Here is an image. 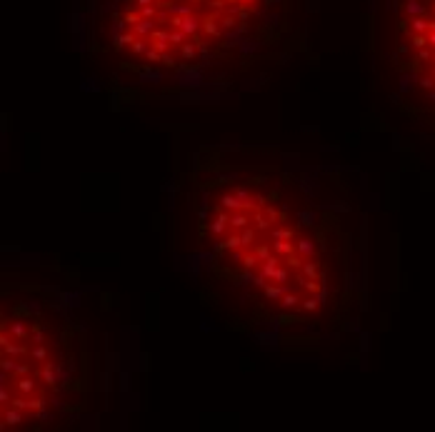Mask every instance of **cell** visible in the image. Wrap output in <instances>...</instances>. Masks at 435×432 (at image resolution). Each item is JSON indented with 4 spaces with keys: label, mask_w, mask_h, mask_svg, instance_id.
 <instances>
[{
    "label": "cell",
    "mask_w": 435,
    "mask_h": 432,
    "mask_svg": "<svg viewBox=\"0 0 435 432\" xmlns=\"http://www.w3.org/2000/svg\"><path fill=\"white\" fill-rule=\"evenodd\" d=\"M310 0H83L80 42L118 100H203L305 42Z\"/></svg>",
    "instance_id": "obj_2"
},
{
    "label": "cell",
    "mask_w": 435,
    "mask_h": 432,
    "mask_svg": "<svg viewBox=\"0 0 435 432\" xmlns=\"http://www.w3.org/2000/svg\"><path fill=\"white\" fill-rule=\"evenodd\" d=\"M98 360L68 297L43 283H3L0 417L5 432L58 430L90 412Z\"/></svg>",
    "instance_id": "obj_3"
},
{
    "label": "cell",
    "mask_w": 435,
    "mask_h": 432,
    "mask_svg": "<svg viewBox=\"0 0 435 432\" xmlns=\"http://www.w3.org/2000/svg\"><path fill=\"white\" fill-rule=\"evenodd\" d=\"M368 35L385 98L435 138V0H368Z\"/></svg>",
    "instance_id": "obj_4"
},
{
    "label": "cell",
    "mask_w": 435,
    "mask_h": 432,
    "mask_svg": "<svg viewBox=\"0 0 435 432\" xmlns=\"http://www.w3.org/2000/svg\"><path fill=\"white\" fill-rule=\"evenodd\" d=\"M205 305L283 345L348 335L365 302V215L330 163L268 143H208L183 178Z\"/></svg>",
    "instance_id": "obj_1"
}]
</instances>
